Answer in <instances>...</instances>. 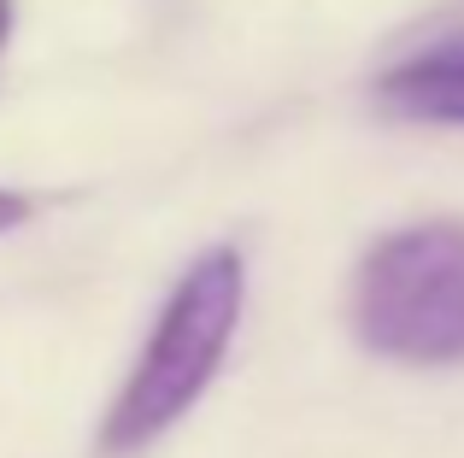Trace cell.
I'll return each mask as SVG.
<instances>
[{
    "instance_id": "cell-1",
    "label": "cell",
    "mask_w": 464,
    "mask_h": 458,
    "mask_svg": "<svg viewBox=\"0 0 464 458\" xmlns=\"http://www.w3.org/2000/svg\"><path fill=\"white\" fill-rule=\"evenodd\" d=\"M247 311V259L236 247H206L153 318L141 358L130 365L112 412L101 424V453L130 458L182 424L224 370L229 341Z\"/></svg>"
},
{
    "instance_id": "cell-2",
    "label": "cell",
    "mask_w": 464,
    "mask_h": 458,
    "mask_svg": "<svg viewBox=\"0 0 464 458\" xmlns=\"http://www.w3.org/2000/svg\"><path fill=\"white\" fill-rule=\"evenodd\" d=\"M353 335L411 370L464 365V224L430 218L382 235L353 276Z\"/></svg>"
},
{
    "instance_id": "cell-3",
    "label": "cell",
    "mask_w": 464,
    "mask_h": 458,
    "mask_svg": "<svg viewBox=\"0 0 464 458\" xmlns=\"http://www.w3.org/2000/svg\"><path fill=\"white\" fill-rule=\"evenodd\" d=\"M382 100L400 118L418 124H453L464 129V47H435L382 77Z\"/></svg>"
},
{
    "instance_id": "cell-4",
    "label": "cell",
    "mask_w": 464,
    "mask_h": 458,
    "mask_svg": "<svg viewBox=\"0 0 464 458\" xmlns=\"http://www.w3.org/2000/svg\"><path fill=\"white\" fill-rule=\"evenodd\" d=\"M30 212H35L30 195H18V188H0V235H6V229H18V224H30Z\"/></svg>"
},
{
    "instance_id": "cell-5",
    "label": "cell",
    "mask_w": 464,
    "mask_h": 458,
    "mask_svg": "<svg viewBox=\"0 0 464 458\" xmlns=\"http://www.w3.org/2000/svg\"><path fill=\"white\" fill-rule=\"evenodd\" d=\"M6 35H12V0H0V47H6Z\"/></svg>"
}]
</instances>
